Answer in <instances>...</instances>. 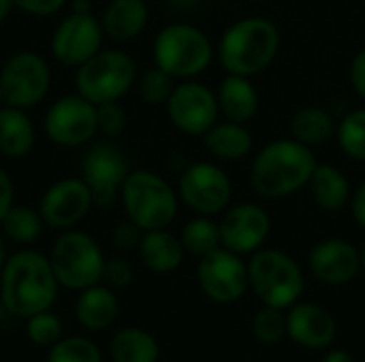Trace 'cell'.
<instances>
[{"instance_id": "obj_1", "label": "cell", "mask_w": 365, "mask_h": 362, "mask_svg": "<svg viewBox=\"0 0 365 362\" xmlns=\"http://www.w3.org/2000/svg\"><path fill=\"white\" fill-rule=\"evenodd\" d=\"M312 147L291 139L267 143L250 164V186L261 198H287L308 188L317 169Z\"/></svg>"}, {"instance_id": "obj_2", "label": "cell", "mask_w": 365, "mask_h": 362, "mask_svg": "<svg viewBox=\"0 0 365 362\" xmlns=\"http://www.w3.org/2000/svg\"><path fill=\"white\" fill-rule=\"evenodd\" d=\"M58 280L51 262L38 252H19L4 265L0 299L6 312L32 318L47 312L56 299Z\"/></svg>"}, {"instance_id": "obj_3", "label": "cell", "mask_w": 365, "mask_h": 362, "mask_svg": "<svg viewBox=\"0 0 365 362\" xmlns=\"http://www.w3.org/2000/svg\"><path fill=\"white\" fill-rule=\"evenodd\" d=\"M280 30L267 17H244L231 23L218 43L220 66L231 75L255 77L263 73L280 51Z\"/></svg>"}, {"instance_id": "obj_4", "label": "cell", "mask_w": 365, "mask_h": 362, "mask_svg": "<svg viewBox=\"0 0 365 362\" xmlns=\"http://www.w3.org/2000/svg\"><path fill=\"white\" fill-rule=\"evenodd\" d=\"M214 58L210 36L190 23H169L154 38L156 66L178 79L201 75Z\"/></svg>"}, {"instance_id": "obj_5", "label": "cell", "mask_w": 365, "mask_h": 362, "mask_svg": "<svg viewBox=\"0 0 365 362\" xmlns=\"http://www.w3.org/2000/svg\"><path fill=\"white\" fill-rule=\"evenodd\" d=\"M248 284L263 305L291 309L304 292V273L289 254L257 250L248 262Z\"/></svg>"}, {"instance_id": "obj_6", "label": "cell", "mask_w": 365, "mask_h": 362, "mask_svg": "<svg viewBox=\"0 0 365 362\" xmlns=\"http://www.w3.org/2000/svg\"><path fill=\"white\" fill-rule=\"evenodd\" d=\"M122 203L130 222L141 230L167 228L178 215L173 188L156 173L135 171L122 183Z\"/></svg>"}, {"instance_id": "obj_7", "label": "cell", "mask_w": 365, "mask_h": 362, "mask_svg": "<svg viewBox=\"0 0 365 362\" xmlns=\"http://www.w3.org/2000/svg\"><path fill=\"white\" fill-rule=\"evenodd\" d=\"M137 66L122 51H105L92 55L77 70L75 83L79 96L94 105L113 102L122 98L135 83Z\"/></svg>"}, {"instance_id": "obj_8", "label": "cell", "mask_w": 365, "mask_h": 362, "mask_svg": "<svg viewBox=\"0 0 365 362\" xmlns=\"http://www.w3.org/2000/svg\"><path fill=\"white\" fill-rule=\"evenodd\" d=\"M51 269L58 284L71 290H86L96 286L103 277V254L92 237L83 233L62 235L51 250Z\"/></svg>"}, {"instance_id": "obj_9", "label": "cell", "mask_w": 365, "mask_h": 362, "mask_svg": "<svg viewBox=\"0 0 365 362\" xmlns=\"http://www.w3.org/2000/svg\"><path fill=\"white\" fill-rule=\"evenodd\" d=\"M233 194L229 175L212 162H195L180 177V198L199 215H216L227 209Z\"/></svg>"}, {"instance_id": "obj_10", "label": "cell", "mask_w": 365, "mask_h": 362, "mask_svg": "<svg viewBox=\"0 0 365 362\" xmlns=\"http://www.w3.org/2000/svg\"><path fill=\"white\" fill-rule=\"evenodd\" d=\"M197 280L201 290L214 303L227 305L244 297L248 284V265L240 254L218 247L201 258L197 269Z\"/></svg>"}, {"instance_id": "obj_11", "label": "cell", "mask_w": 365, "mask_h": 362, "mask_svg": "<svg viewBox=\"0 0 365 362\" xmlns=\"http://www.w3.org/2000/svg\"><path fill=\"white\" fill-rule=\"evenodd\" d=\"M49 90V68L38 53L19 51L4 64L0 73V92L11 107H32L45 98Z\"/></svg>"}, {"instance_id": "obj_12", "label": "cell", "mask_w": 365, "mask_h": 362, "mask_svg": "<svg viewBox=\"0 0 365 362\" xmlns=\"http://www.w3.org/2000/svg\"><path fill=\"white\" fill-rule=\"evenodd\" d=\"M169 119L178 130L190 137H203L220 115L216 94L199 83V81H184L173 87L167 100Z\"/></svg>"}, {"instance_id": "obj_13", "label": "cell", "mask_w": 365, "mask_h": 362, "mask_svg": "<svg viewBox=\"0 0 365 362\" xmlns=\"http://www.w3.org/2000/svg\"><path fill=\"white\" fill-rule=\"evenodd\" d=\"M126 177L128 162L111 143L96 145L83 160V181L92 192V203L101 209H107L115 203Z\"/></svg>"}, {"instance_id": "obj_14", "label": "cell", "mask_w": 365, "mask_h": 362, "mask_svg": "<svg viewBox=\"0 0 365 362\" xmlns=\"http://www.w3.org/2000/svg\"><path fill=\"white\" fill-rule=\"evenodd\" d=\"M218 224L222 247L240 256L261 250L272 230L269 213L257 203H240L231 207Z\"/></svg>"}, {"instance_id": "obj_15", "label": "cell", "mask_w": 365, "mask_h": 362, "mask_svg": "<svg viewBox=\"0 0 365 362\" xmlns=\"http://www.w3.org/2000/svg\"><path fill=\"white\" fill-rule=\"evenodd\" d=\"M45 130L58 145H81L98 130L96 105L83 96L60 98L45 117Z\"/></svg>"}, {"instance_id": "obj_16", "label": "cell", "mask_w": 365, "mask_h": 362, "mask_svg": "<svg viewBox=\"0 0 365 362\" xmlns=\"http://www.w3.org/2000/svg\"><path fill=\"white\" fill-rule=\"evenodd\" d=\"M101 38H103V28L88 13V9L75 11L56 28L51 51L62 64L81 66L92 55L98 53Z\"/></svg>"}, {"instance_id": "obj_17", "label": "cell", "mask_w": 365, "mask_h": 362, "mask_svg": "<svg viewBox=\"0 0 365 362\" xmlns=\"http://www.w3.org/2000/svg\"><path fill=\"white\" fill-rule=\"evenodd\" d=\"M92 192L83 179L53 183L41 201V218L53 228L75 226L92 207Z\"/></svg>"}, {"instance_id": "obj_18", "label": "cell", "mask_w": 365, "mask_h": 362, "mask_svg": "<svg viewBox=\"0 0 365 362\" xmlns=\"http://www.w3.org/2000/svg\"><path fill=\"white\" fill-rule=\"evenodd\" d=\"M310 271L314 277L329 286H342L357 277L361 271L359 250L344 239H325L310 250Z\"/></svg>"}, {"instance_id": "obj_19", "label": "cell", "mask_w": 365, "mask_h": 362, "mask_svg": "<svg viewBox=\"0 0 365 362\" xmlns=\"http://www.w3.org/2000/svg\"><path fill=\"white\" fill-rule=\"evenodd\" d=\"M336 331L334 316L314 303H295L287 316V335L308 350L329 348L336 339Z\"/></svg>"}, {"instance_id": "obj_20", "label": "cell", "mask_w": 365, "mask_h": 362, "mask_svg": "<svg viewBox=\"0 0 365 362\" xmlns=\"http://www.w3.org/2000/svg\"><path fill=\"white\" fill-rule=\"evenodd\" d=\"M216 98L220 115H225V119L229 122L246 124L259 111V92L252 85L250 77L227 73V77L218 85Z\"/></svg>"}, {"instance_id": "obj_21", "label": "cell", "mask_w": 365, "mask_h": 362, "mask_svg": "<svg viewBox=\"0 0 365 362\" xmlns=\"http://www.w3.org/2000/svg\"><path fill=\"white\" fill-rule=\"evenodd\" d=\"M205 149L225 162H237L246 158L252 149V134L246 128V124L237 122H216L205 134H203Z\"/></svg>"}, {"instance_id": "obj_22", "label": "cell", "mask_w": 365, "mask_h": 362, "mask_svg": "<svg viewBox=\"0 0 365 362\" xmlns=\"http://www.w3.org/2000/svg\"><path fill=\"white\" fill-rule=\"evenodd\" d=\"M139 256L150 271L171 273L184 260V245L175 235L167 233L165 228L145 230L139 241Z\"/></svg>"}, {"instance_id": "obj_23", "label": "cell", "mask_w": 365, "mask_h": 362, "mask_svg": "<svg viewBox=\"0 0 365 362\" xmlns=\"http://www.w3.org/2000/svg\"><path fill=\"white\" fill-rule=\"evenodd\" d=\"M310 194L323 211H340L351 203V183L344 173L331 164H317L310 177Z\"/></svg>"}, {"instance_id": "obj_24", "label": "cell", "mask_w": 365, "mask_h": 362, "mask_svg": "<svg viewBox=\"0 0 365 362\" xmlns=\"http://www.w3.org/2000/svg\"><path fill=\"white\" fill-rule=\"evenodd\" d=\"M148 23V6L143 0H111L103 13V30L113 41H130L141 34Z\"/></svg>"}, {"instance_id": "obj_25", "label": "cell", "mask_w": 365, "mask_h": 362, "mask_svg": "<svg viewBox=\"0 0 365 362\" xmlns=\"http://www.w3.org/2000/svg\"><path fill=\"white\" fill-rule=\"evenodd\" d=\"M336 126L338 124L327 109L308 105L293 113L289 130L295 141L308 147H319V145H325L336 134Z\"/></svg>"}, {"instance_id": "obj_26", "label": "cell", "mask_w": 365, "mask_h": 362, "mask_svg": "<svg viewBox=\"0 0 365 362\" xmlns=\"http://www.w3.org/2000/svg\"><path fill=\"white\" fill-rule=\"evenodd\" d=\"M34 145V128L19 107L0 109V154L24 158Z\"/></svg>"}, {"instance_id": "obj_27", "label": "cell", "mask_w": 365, "mask_h": 362, "mask_svg": "<svg viewBox=\"0 0 365 362\" xmlns=\"http://www.w3.org/2000/svg\"><path fill=\"white\" fill-rule=\"evenodd\" d=\"M75 314H77L79 324H83L86 329L103 331L118 316V299H115V294L109 288L90 286L79 297Z\"/></svg>"}, {"instance_id": "obj_28", "label": "cell", "mask_w": 365, "mask_h": 362, "mask_svg": "<svg viewBox=\"0 0 365 362\" xmlns=\"http://www.w3.org/2000/svg\"><path fill=\"white\" fill-rule=\"evenodd\" d=\"M113 362H156L158 344L141 329H122L109 344Z\"/></svg>"}, {"instance_id": "obj_29", "label": "cell", "mask_w": 365, "mask_h": 362, "mask_svg": "<svg viewBox=\"0 0 365 362\" xmlns=\"http://www.w3.org/2000/svg\"><path fill=\"white\" fill-rule=\"evenodd\" d=\"M180 241L184 245V252L203 258L210 252L222 247V241H220V224H216L214 220H210V215H199V218L190 220L182 228Z\"/></svg>"}, {"instance_id": "obj_30", "label": "cell", "mask_w": 365, "mask_h": 362, "mask_svg": "<svg viewBox=\"0 0 365 362\" xmlns=\"http://www.w3.org/2000/svg\"><path fill=\"white\" fill-rule=\"evenodd\" d=\"M340 149L357 162H365V107L349 111L336 126Z\"/></svg>"}, {"instance_id": "obj_31", "label": "cell", "mask_w": 365, "mask_h": 362, "mask_svg": "<svg viewBox=\"0 0 365 362\" xmlns=\"http://www.w3.org/2000/svg\"><path fill=\"white\" fill-rule=\"evenodd\" d=\"M2 226L9 239L15 243H32L38 239L43 228V218L28 207H11L2 218Z\"/></svg>"}, {"instance_id": "obj_32", "label": "cell", "mask_w": 365, "mask_h": 362, "mask_svg": "<svg viewBox=\"0 0 365 362\" xmlns=\"http://www.w3.org/2000/svg\"><path fill=\"white\" fill-rule=\"evenodd\" d=\"M101 350L94 341L83 337H66L53 344L47 362H101Z\"/></svg>"}, {"instance_id": "obj_33", "label": "cell", "mask_w": 365, "mask_h": 362, "mask_svg": "<svg viewBox=\"0 0 365 362\" xmlns=\"http://www.w3.org/2000/svg\"><path fill=\"white\" fill-rule=\"evenodd\" d=\"M252 333H255L257 341L274 346V344L282 341L287 335V316L282 314V309L265 305L263 309L257 312V316L252 320Z\"/></svg>"}, {"instance_id": "obj_34", "label": "cell", "mask_w": 365, "mask_h": 362, "mask_svg": "<svg viewBox=\"0 0 365 362\" xmlns=\"http://www.w3.org/2000/svg\"><path fill=\"white\" fill-rule=\"evenodd\" d=\"M173 79L169 73H165L163 68H150L148 73H143V77L137 83V92L141 96V100H145L148 105H160L167 102L171 92H173Z\"/></svg>"}, {"instance_id": "obj_35", "label": "cell", "mask_w": 365, "mask_h": 362, "mask_svg": "<svg viewBox=\"0 0 365 362\" xmlns=\"http://www.w3.org/2000/svg\"><path fill=\"white\" fill-rule=\"evenodd\" d=\"M28 339L36 346H53L62 339V324L53 314L41 312L28 318Z\"/></svg>"}, {"instance_id": "obj_36", "label": "cell", "mask_w": 365, "mask_h": 362, "mask_svg": "<svg viewBox=\"0 0 365 362\" xmlns=\"http://www.w3.org/2000/svg\"><path fill=\"white\" fill-rule=\"evenodd\" d=\"M96 117H98V130L107 137H115L122 132L124 128V111L122 107L118 105V100L113 102H103V105H96Z\"/></svg>"}, {"instance_id": "obj_37", "label": "cell", "mask_w": 365, "mask_h": 362, "mask_svg": "<svg viewBox=\"0 0 365 362\" xmlns=\"http://www.w3.org/2000/svg\"><path fill=\"white\" fill-rule=\"evenodd\" d=\"M103 280L111 288H126L133 282V269H130V265L126 260L113 258V260L105 262V267H103Z\"/></svg>"}, {"instance_id": "obj_38", "label": "cell", "mask_w": 365, "mask_h": 362, "mask_svg": "<svg viewBox=\"0 0 365 362\" xmlns=\"http://www.w3.org/2000/svg\"><path fill=\"white\" fill-rule=\"evenodd\" d=\"M139 226L135 224V222H122V224H118L115 226V230H113V243L120 247V250H133L135 245H139Z\"/></svg>"}, {"instance_id": "obj_39", "label": "cell", "mask_w": 365, "mask_h": 362, "mask_svg": "<svg viewBox=\"0 0 365 362\" xmlns=\"http://www.w3.org/2000/svg\"><path fill=\"white\" fill-rule=\"evenodd\" d=\"M349 77H351L353 90L365 100V47L353 55L351 68H349Z\"/></svg>"}, {"instance_id": "obj_40", "label": "cell", "mask_w": 365, "mask_h": 362, "mask_svg": "<svg viewBox=\"0 0 365 362\" xmlns=\"http://www.w3.org/2000/svg\"><path fill=\"white\" fill-rule=\"evenodd\" d=\"M66 0H13L15 6H19L26 13L32 15H51L56 13Z\"/></svg>"}, {"instance_id": "obj_41", "label": "cell", "mask_w": 365, "mask_h": 362, "mask_svg": "<svg viewBox=\"0 0 365 362\" xmlns=\"http://www.w3.org/2000/svg\"><path fill=\"white\" fill-rule=\"evenodd\" d=\"M351 213H353L355 222L365 230V179L351 194Z\"/></svg>"}, {"instance_id": "obj_42", "label": "cell", "mask_w": 365, "mask_h": 362, "mask_svg": "<svg viewBox=\"0 0 365 362\" xmlns=\"http://www.w3.org/2000/svg\"><path fill=\"white\" fill-rule=\"evenodd\" d=\"M13 207V183L4 171H0V222Z\"/></svg>"}, {"instance_id": "obj_43", "label": "cell", "mask_w": 365, "mask_h": 362, "mask_svg": "<svg viewBox=\"0 0 365 362\" xmlns=\"http://www.w3.org/2000/svg\"><path fill=\"white\" fill-rule=\"evenodd\" d=\"M323 362H355V358L346 350H334L323 358Z\"/></svg>"}, {"instance_id": "obj_44", "label": "cell", "mask_w": 365, "mask_h": 362, "mask_svg": "<svg viewBox=\"0 0 365 362\" xmlns=\"http://www.w3.org/2000/svg\"><path fill=\"white\" fill-rule=\"evenodd\" d=\"M11 6H13V0H0V23L6 19V15H9Z\"/></svg>"}, {"instance_id": "obj_45", "label": "cell", "mask_w": 365, "mask_h": 362, "mask_svg": "<svg viewBox=\"0 0 365 362\" xmlns=\"http://www.w3.org/2000/svg\"><path fill=\"white\" fill-rule=\"evenodd\" d=\"M359 258H361V271L365 273V245L361 247V252H359Z\"/></svg>"}, {"instance_id": "obj_46", "label": "cell", "mask_w": 365, "mask_h": 362, "mask_svg": "<svg viewBox=\"0 0 365 362\" xmlns=\"http://www.w3.org/2000/svg\"><path fill=\"white\" fill-rule=\"evenodd\" d=\"M2 260H4V247H2V241H0V269H2Z\"/></svg>"}, {"instance_id": "obj_47", "label": "cell", "mask_w": 365, "mask_h": 362, "mask_svg": "<svg viewBox=\"0 0 365 362\" xmlns=\"http://www.w3.org/2000/svg\"><path fill=\"white\" fill-rule=\"evenodd\" d=\"M2 314H4V305H2V299H0V320H2Z\"/></svg>"}, {"instance_id": "obj_48", "label": "cell", "mask_w": 365, "mask_h": 362, "mask_svg": "<svg viewBox=\"0 0 365 362\" xmlns=\"http://www.w3.org/2000/svg\"><path fill=\"white\" fill-rule=\"evenodd\" d=\"M2 100H4V98H2V92H0V102H2Z\"/></svg>"}]
</instances>
